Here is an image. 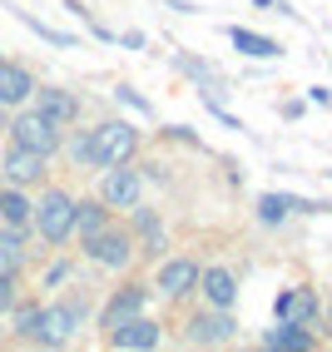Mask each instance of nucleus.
Instances as JSON below:
<instances>
[{"label":"nucleus","instance_id":"nucleus-1","mask_svg":"<svg viewBox=\"0 0 332 352\" xmlns=\"http://www.w3.org/2000/svg\"><path fill=\"white\" fill-rule=\"evenodd\" d=\"M30 223L45 243H65L69 233H75V199H69L65 189H45L40 204L30 208Z\"/></svg>","mask_w":332,"mask_h":352},{"label":"nucleus","instance_id":"nucleus-2","mask_svg":"<svg viewBox=\"0 0 332 352\" xmlns=\"http://www.w3.org/2000/svg\"><path fill=\"white\" fill-rule=\"evenodd\" d=\"M10 139L50 159L60 149V124L50 120V114H40V109H25V114H15V120H10Z\"/></svg>","mask_w":332,"mask_h":352},{"label":"nucleus","instance_id":"nucleus-3","mask_svg":"<svg viewBox=\"0 0 332 352\" xmlns=\"http://www.w3.org/2000/svg\"><path fill=\"white\" fill-rule=\"evenodd\" d=\"M94 134V149H100V169H109V164H129L139 154V129L129 120H109L100 129H89Z\"/></svg>","mask_w":332,"mask_h":352},{"label":"nucleus","instance_id":"nucleus-4","mask_svg":"<svg viewBox=\"0 0 332 352\" xmlns=\"http://www.w3.org/2000/svg\"><path fill=\"white\" fill-rule=\"evenodd\" d=\"M80 318H85V302H55V308H40L35 342H40V347H65L69 338H75Z\"/></svg>","mask_w":332,"mask_h":352},{"label":"nucleus","instance_id":"nucleus-5","mask_svg":"<svg viewBox=\"0 0 332 352\" xmlns=\"http://www.w3.org/2000/svg\"><path fill=\"white\" fill-rule=\"evenodd\" d=\"M85 253H89L100 268H124L129 258H134V233L104 223L100 233H94V239H85Z\"/></svg>","mask_w":332,"mask_h":352},{"label":"nucleus","instance_id":"nucleus-6","mask_svg":"<svg viewBox=\"0 0 332 352\" xmlns=\"http://www.w3.org/2000/svg\"><path fill=\"white\" fill-rule=\"evenodd\" d=\"M139 194H144V184H139V174L129 169V164H109L104 179H100V199L109 208H134Z\"/></svg>","mask_w":332,"mask_h":352},{"label":"nucleus","instance_id":"nucleus-7","mask_svg":"<svg viewBox=\"0 0 332 352\" xmlns=\"http://www.w3.org/2000/svg\"><path fill=\"white\" fill-rule=\"evenodd\" d=\"M144 302H149V283H129V288H120L109 302H104V313H100V327L109 333V327H120V322H129V318H139L144 313Z\"/></svg>","mask_w":332,"mask_h":352},{"label":"nucleus","instance_id":"nucleus-8","mask_svg":"<svg viewBox=\"0 0 332 352\" xmlns=\"http://www.w3.org/2000/svg\"><path fill=\"white\" fill-rule=\"evenodd\" d=\"M109 347H120V352H149L159 347V322H149L144 313L120 322V327H109Z\"/></svg>","mask_w":332,"mask_h":352},{"label":"nucleus","instance_id":"nucleus-9","mask_svg":"<svg viewBox=\"0 0 332 352\" xmlns=\"http://www.w3.org/2000/svg\"><path fill=\"white\" fill-rule=\"evenodd\" d=\"M233 333H239V322L228 318V308L199 313L194 322H188V342H194V347H213V342H228Z\"/></svg>","mask_w":332,"mask_h":352},{"label":"nucleus","instance_id":"nucleus-10","mask_svg":"<svg viewBox=\"0 0 332 352\" xmlns=\"http://www.w3.org/2000/svg\"><path fill=\"white\" fill-rule=\"evenodd\" d=\"M199 288V263L194 258H169V263L159 268V293L164 298H184Z\"/></svg>","mask_w":332,"mask_h":352},{"label":"nucleus","instance_id":"nucleus-11","mask_svg":"<svg viewBox=\"0 0 332 352\" xmlns=\"http://www.w3.org/2000/svg\"><path fill=\"white\" fill-rule=\"evenodd\" d=\"M278 322H302V327H313V322H318V293H313V288H288V293H278Z\"/></svg>","mask_w":332,"mask_h":352},{"label":"nucleus","instance_id":"nucleus-12","mask_svg":"<svg viewBox=\"0 0 332 352\" xmlns=\"http://www.w3.org/2000/svg\"><path fill=\"white\" fill-rule=\"evenodd\" d=\"M0 174H5L10 184H35L45 174V154H35L25 144H10V154L0 159Z\"/></svg>","mask_w":332,"mask_h":352},{"label":"nucleus","instance_id":"nucleus-13","mask_svg":"<svg viewBox=\"0 0 332 352\" xmlns=\"http://www.w3.org/2000/svg\"><path fill=\"white\" fill-rule=\"evenodd\" d=\"M30 100H35V109H40V114H50V120H55L60 129L80 120V100L69 95V89H35Z\"/></svg>","mask_w":332,"mask_h":352},{"label":"nucleus","instance_id":"nucleus-14","mask_svg":"<svg viewBox=\"0 0 332 352\" xmlns=\"http://www.w3.org/2000/svg\"><path fill=\"white\" fill-rule=\"evenodd\" d=\"M35 95V80H30V69L25 65H5V60H0V104H25Z\"/></svg>","mask_w":332,"mask_h":352},{"label":"nucleus","instance_id":"nucleus-15","mask_svg":"<svg viewBox=\"0 0 332 352\" xmlns=\"http://www.w3.org/2000/svg\"><path fill=\"white\" fill-rule=\"evenodd\" d=\"M313 342H318L313 327H302V322H278L263 333V347H273V352H307Z\"/></svg>","mask_w":332,"mask_h":352},{"label":"nucleus","instance_id":"nucleus-16","mask_svg":"<svg viewBox=\"0 0 332 352\" xmlns=\"http://www.w3.org/2000/svg\"><path fill=\"white\" fill-rule=\"evenodd\" d=\"M199 288H203V298L213 302V308H233V298H239V278H233L228 268H203L199 273Z\"/></svg>","mask_w":332,"mask_h":352},{"label":"nucleus","instance_id":"nucleus-17","mask_svg":"<svg viewBox=\"0 0 332 352\" xmlns=\"http://www.w3.org/2000/svg\"><path fill=\"white\" fill-rule=\"evenodd\" d=\"M134 233H139L134 253H144V258H159L164 253V228H159V219L149 214V208H139V204H134Z\"/></svg>","mask_w":332,"mask_h":352},{"label":"nucleus","instance_id":"nucleus-18","mask_svg":"<svg viewBox=\"0 0 332 352\" xmlns=\"http://www.w3.org/2000/svg\"><path fill=\"white\" fill-rule=\"evenodd\" d=\"M228 40H233V50H243V55H253V60H278V55H283V45H278V40L258 35V30H243V25H233Z\"/></svg>","mask_w":332,"mask_h":352},{"label":"nucleus","instance_id":"nucleus-19","mask_svg":"<svg viewBox=\"0 0 332 352\" xmlns=\"http://www.w3.org/2000/svg\"><path fill=\"white\" fill-rule=\"evenodd\" d=\"M104 223H109V204H104V199H80V204H75V233H80V243L94 239Z\"/></svg>","mask_w":332,"mask_h":352},{"label":"nucleus","instance_id":"nucleus-20","mask_svg":"<svg viewBox=\"0 0 332 352\" xmlns=\"http://www.w3.org/2000/svg\"><path fill=\"white\" fill-rule=\"evenodd\" d=\"M20 263H25V233L20 228H0V273H20Z\"/></svg>","mask_w":332,"mask_h":352},{"label":"nucleus","instance_id":"nucleus-21","mask_svg":"<svg viewBox=\"0 0 332 352\" xmlns=\"http://www.w3.org/2000/svg\"><path fill=\"white\" fill-rule=\"evenodd\" d=\"M30 199L25 194H20V184H15V189H0V219H5L10 228H25L30 223Z\"/></svg>","mask_w":332,"mask_h":352},{"label":"nucleus","instance_id":"nucleus-22","mask_svg":"<svg viewBox=\"0 0 332 352\" xmlns=\"http://www.w3.org/2000/svg\"><path fill=\"white\" fill-rule=\"evenodd\" d=\"M15 15H20V25H25V30H35L40 40H50V45H60V50H75V45H80L75 35H65V30H55V25H40V20H35L30 10H15Z\"/></svg>","mask_w":332,"mask_h":352},{"label":"nucleus","instance_id":"nucleus-23","mask_svg":"<svg viewBox=\"0 0 332 352\" xmlns=\"http://www.w3.org/2000/svg\"><path fill=\"white\" fill-rule=\"evenodd\" d=\"M69 159H75L80 169H100V149H94V134L69 139Z\"/></svg>","mask_w":332,"mask_h":352},{"label":"nucleus","instance_id":"nucleus-24","mask_svg":"<svg viewBox=\"0 0 332 352\" xmlns=\"http://www.w3.org/2000/svg\"><path fill=\"white\" fill-rule=\"evenodd\" d=\"M283 214H288V194H263L258 199V219L263 223H283Z\"/></svg>","mask_w":332,"mask_h":352},{"label":"nucleus","instance_id":"nucleus-25","mask_svg":"<svg viewBox=\"0 0 332 352\" xmlns=\"http://www.w3.org/2000/svg\"><path fill=\"white\" fill-rule=\"evenodd\" d=\"M35 327H40V308H20L15 313V333L25 338V342H35Z\"/></svg>","mask_w":332,"mask_h":352},{"label":"nucleus","instance_id":"nucleus-26","mask_svg":"<svg viewBox=\"0 0 332 352\" xmlns=\"http://www.w3.org/2000/svg\"><path fill=\"white\" fill-rule=\"evenodd\" d=\"M114 95H120V100H124L129 109H139V114H149V100H144V95H134L129 85H120V89H114Z\"/></svg>","mask_w":332,"mask_h":352},{"label":"nucleus","instance_id":"nucleus-27","mask_svg":"<svg viewBox=\"0 0 332 352\" xmlns=\"http://www.w3.org/2000/svg\"><path fill=\"white\" fill-rule=\"evenodd\" d=\"M0 308H15V273H0Z\"/></svg>","mask_w":332,"mask_h":352},{"label":"nucleus","instance_id":"nucleus-28","mask_svg":"<svg viewBox=\"0 0 332 352\" xmlns=\"http://www.w3.org/2000/svg\"><path fill=\"white\" fill-rule=\"evenodd\" d=\"M65 278H69V263H55L50 273H45V283H50V288H55V283H65Z\"/></svg>","mask_w":332,"mask_h":352},{"label":"nucleus","instance_id":"nucleus-29","mask_svg":"<svg viewBox=\"0 0 332 352\" xmlns=\"http://www.w3.org/2000/svg\"><path fill=\"white\" fill-rule=\"evenodd\" d=\"M327 322H332V302H327Z\"/></svg>","mask_w":332,"mask_h":352}]
</instances>
